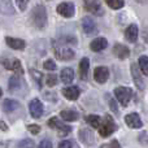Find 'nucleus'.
I'll list each match as a JSON object with an SVG mask.
<instances>
[{
    "instance_id": "obj_1",
    "label": "nucleus",
    "mask_w": 148,
    "mask_h": 148,
    "mask_svg": "<svg viewBox=\"0 0 148 148\" xmlns=\"http://www.w3.org/2000/svg\"><path fill=\"white\" fill-rule=\"evenodd\" d=\"M31 21L36 29H44L47 25V10L44 5H36L31 10Z\"/></svg>"
},
{
    "instance_id": "obj_2",
    "label": "nucleus",
    "mask_w": 148,
    "mask_h": 148,
    "mask_svg": "<svg viewBox=\"0 0 148 148\" xmlns=\"http://www.w3.org/2000/svg\"><path fill=\"white\" fill-rule=\"evenodd\" d=\"M53 48H55V55H56V57L59 60H61V61H70V60H73L74 56H75L73 49L64 46V44L55 43Z\"/></svg>"
},
{
    "instance_id": "obj_3",
    "label": "nucleus",
    "mask_w": 148,
    "mask_h": 148,
    "mask_svg": "<svg viewBox=\"0 0 148 148\" xmlns=\"http://www.w3.org/2000/svg\"><path fill=\"white\" fill-rule=\"evenodd\" d=\"M116 130H117V126H116V123L113 122L112 117H110V116H105L104 121H103V125L100 126V129H99L100 136L108 138V136L112 135Z\"/></svg>"
},
{
    "instance_id": "obj_4",
    "label": "nucleus",
    "mask_w": 148,
    "mask_h": 148,
    "mask_svg": "<svg viewBox=\"0 0 148 148\" xmlns=\"http://www.w3.org/2000/svg\"><path fill=\"white\" fill-rule=\"evenodd\" d=\"M114 95L118 101L123 107H126L129 104V101H130V99L133 97V90L129 88V87H117L114 90Z\"/></svg>"
},
{
    "instance_id": "obj_5",
    "label": "nucleus",
    "mask_w": 148,
    "mask_h": 148,
    "mask_svg": "<svg viewBox=\"0 0 148 148\" xmlns=\"http://www.w3.org/2000/svg\"><path fill=\"white\" fill-rule=\"evenodd\" d=\"M48 126L52 129H56L60 135H68V134L72 131V126L62 123L57 117H52L51 120L48 121Z\"/></svg>"
},
{
    "instance_id": "obj_6",
    "label": "nucleus",
    "mask_w": 148,
    "mask_h": 148,
    "mask_svg": "<svg viewBox=\"0 0 148 148\" xmlns=\"http://www.w3.org/2000/svg\"><path fill=\"white\" fill-rule=\"evenodd\" d=\"M84 8L87 9V12H90L91 14L95 16H103L104 14V9L101 7V3L99 0H83Z\"/></svg>"
},
{
    "instance_id": "obj_7",
    "label": "nucleus",
    "mask_w": 148,
    "mask_h": 148,
    "mask_svg": "<svg viewBox=\"0 0 148 148\" xmlns=\"http://www.w3.org/2000/svg\"><path fill=\"white\" fill-rule=\"evenodd\" d=\"M57 13L65 18H70V17H73L74 13H75V5L70 1L61 3V4H59V7H57Z\"/></svg>"
},
{
    "instance_id": "obj_8",
    "label": "nucleus",
    "mask_w": 148,
    "mask_h": 148,
    "mask_svg": "<svg viewBox=\"0 0 148 148\" xmlns=\"http://www.w3.org/2000/svg\"><path fill=\"white\" fill-rule=\"evenodd\" d=\"M43 110H44L43 104H42V101L39 99H33L29 103V112H30L31 117H34V118L42 117Z\"/></svg>"
},
{
    "instance_id": "obj_9",
    "label": "nucleus",
    "mask_w": 148,
    "mask_h": 148,
    "mask_svg": "<svg viewBox=\"0 0 148 148\" xmlns=\"http://www.w3.org/2000/svg\"><path fill=\"white\" fill-rule=\"evenodd\" d=\"M3 65L8 70H13V72H16L17 74H23L21 61L17 59H5V60H3Z\"/></svg>"
},
{
    "instance_id": "obj_10",
    "label": "nucleus",
    "mask_w": 148,
    "mask_h": 148,
    "mask_svg": "<svg viewBox=\"0 0 148 148\" xmlns=\"http://www.w3.org/2000/svg\"><path fill=\"white\" fill-rule=\"evenodd\" d=\"M140 68L139 65H135V64H131V75H133V79H134V83L135 86L138 87L139 90H143L144 88V81H143V77L140 74Z\"/></svg>"
},
{
    "instance_id": "obj_11",
    "label": "nucleus",
    "mask_w": 148,
    "mask_h": 148,
    "mask_svg": "<svg viewBox=\"0 0 148 148\" xmlns=\"http://www.w3.org/2000/svg\"><path fill=\"white\" fill-rule=\"evenodd\" d=\"M82 29L87 35H95L97 33V27L91 17H84L82 20Z\"/></svg>"
},
{
    "instance_id": "obj_12",
    "label": "nucleus",
    "mask_w": 148,
    "mask_h": 148,
    "mask_svg": "<svg viewBox=\"0 0 148 148\" xmlns=\"http://www.w3.org/2000/svg\"><path fill=\"white\" fill-rule=\"evenodd\" d=\"M94 78L97 83H105L109 78V70L105 66H97L94 70Z\"/></svg>"
},
{
    "instance_id": "obj_13",
    "label": "nucleus",
    "mask_w": 148,
    "mask_h": 148,
    "mask_svg": "<svg viewBox=\"0 0 148 148\" xmlns=\"http://www.w3.org/2000/svg\"><path fill=\"white\" fill-rule=\"evenodd\" d=\"M125 122L131 129H140L143 126V122H142L138 113H130V114H127L125 117Z\"/></svg>"
},
{
    "instance_id": "obj_14",
    "label": "nucleus",
    "mask_w": 148,
    "mask_h": 148,
    "mask_svg": "<svg viewBox=\"0 0 148 148\" xmlns=\"http://www.w3.org/2000/svg\"><path fill=\"white\" fill-rule=\"evenodd\" d=\"M113 53H114V56H117L120 60H125L130 56V49H129L126 46H123V44L117 43V44H114V47H113Z\"/></svg>"
},
{
    "instance_id": "obj_15",
    "label": "nucleus",
    "mask_w": 148,
    "mask_h": 148,
    "mask_svg": "<svg viewBox=\"0 0 148 148\" xmlns=\"http://www.w3.org/2000/svg\"><path fill=\"white\" fill-rule=\"evenodd\" d=\"M5 42L7 44L13 49H17V51H22L25 49L26 47V43L23 39H18V38H10V36H7L5 38Z\"/></svg>"
},
{
    "instance_id": "obj_16",
    "label": "nucleus",
    "mask_w": 148,
    "mask_h": 148,
    "mask_svg": "<svg viewBox=\"0 0 148 148\" xmlns=\"http://www.w3.org/2000/svg\"><path fill=\"white\" fill-rule=\"evenodd\" d=\"M107 47H108V40L105 38H96L90 44V48L94 52H100V51H103V49H105Z\"/></svg>"
},
{
    "instance_id": "obj_17",
    "label": "nucleus",
    "mask_w": 148,
    "mask_h": 148,
    "mask_svg": "<svg viewBox=\"0 0 148 148\" xmlns=\"http://www.w3.org/2000/svg\"><path fill=\"white\" fill-rule=\"evenodd\" d=\"M62 94L68 100H77L79 97V95H81V90L77 86H69L62 90Z\"/></svg>"
},
{
    "instance_id": "obj_18",
    "label": "nucleus",
    "mask_w": 148,
    "mask_h": 148,
    "mask_svg": "<svg viewBox=\"0 0 148 148\" xmlns=\"http://www.w3.org/2000/svg\"><path fill=\"white\" fill-rule=\"evenodd\" d=\"M125 38L127 39L130 43H134V42H136V39H138V26H136L135 23L130 25L127 29H126Z\"/></svg>"
},
{
    "instance_id": "obj_19",
    "label": "nucleus",
    "mask_w": 148,
    "mask_h": 148,
    "mask_svg": "<svg viewBox=\"0 0 148 148\" xmlns=\"http://www.w3.org/2000/svg\"><path fill=\"white\" fill-rule=\"evenodd\" d=\"M88 68H90V61L87 57H83L79 62V75H81L82 81H86L87 75H88Z\"/></svg>"
},
{
    "instance_id": "obj_20",
    "label": "nucleus",
    "mask_w": 148,
    "mask_h": 148,
    "mask_svg": "<svg viewBox=\"0 0 148 148\" xmlns=\"http://www.w3.org/2000/svg\"><path fill=\"white\" fill-rule=\"evenodd\" d=\"M60 77H61V81L64 82L65 84H70L73 82V79H74V72H73V69H70V68H64V69L61 70V74H60Z\"/></svg>"
},
{
    "instance_id": "obj_21",
    "label": "nucleus",
    "mask_w": 148,
    "mask_h": 148,
    "mask_svg": "<svg viewBox=\"0 0 148 148\" xmlns=\"http://www.w3.org/2000/svg\"><path fill=\"white\" fill-rule=\"evenodd\" d=\"M17 108H20L18 101L12 100V99H4V101H3V109H4V112L10 113L13 110H16Z\"/></svg>"
},
{
    "instance_id": "obj_22",
    "label": "nucleus",
    "mask_w": 148,
    "mask_h": 148,
    "mask_svg": "<svg viewBox=\"0 0 148 148\" xmlns=\"http://www.w3.org/2000/svg\"><path fill=\"white\" fill-rule=\"evenodd\" d=\"M79 138H81L82 142H84L86 144H92V142H94V135H92V133L90 130H87V129H82L81 131H79Z\"/></svg>"
},
{
    "instance_id": "obj_23",
    "label": "nucleus",
    "mask_w": 148,
    "mask_h": 148,
    "mask_svg": "<svg viewBox=\"0 0 148 148\" xmlns=\"http://www.w3.org/2000/svg\"><path fill=\"white\" fill-rule=\"evenodd\" d=\"M22 81H21V78L20 77H17V75H14V77H12V78L9 79V90L12 92H17L18 90L21 88V86H22Z\"/></svg>"
},
{
    "instance_id": "obj_24",
    "label": "nucleus",
    "mask_w": 148,
    "mask_h": 148,
    "mask_svg": "<svg viewBox=\"0 0 148 148\" xmlns=\"http://www.w3.org/2000/svg\"><path fill=\"white\" fill-rule=\"evenodd\" d=\"M86 121L88 122V125L91 126V127H94V129H100V126L103 125V120L99 117V116L91 114V116H88V117L86 118Z\"/></svg>"
},
{
    "instance_id": "obj_25",
    "label": "nucleus",
    "mask_w": 148,
    "mask_h": 148,
    "mask_svg": "<svg viewBox=\"0 0 148 148\" xmlns=\"http://www.w3.org/2000/svg\"><path fill=\"white\" fill-rule=\"evenodd\" d=\"M61 118L64 121H75V120H78V113L77 112H74V110H62L61 113Z\"/></svg>"
},
{
    "instance_id": "obj_26",
    "label": "nucleus",
    "mask_w": 148,
    "mask_h": 148,
    "mask_svg": "<svg viewBox=\"0 0 148 148\" xmlns=\"http://www.w3.org/2000/svg\"><path fill=\"white\" fill-rule=\"evenodd\" d=\"M139 68L142 70V74L148 75V56H140L139 57V62H138Z\"/></svg>"
},
{
    "instance_id": "obj_27",
    "label": "nucleus",
    "mask_w": 148,
    "mask_h": 148,
    "mask_svg": "<svg viewBox=\"0 0 148 148\" xmlns=\"http://www.w3.org/2000/svg\"><path fill=\"white\" fill-rule=\"evenodd\" d=\"M105 3L112 9H121L125 5V0H105Z\"/></svg>"
},
{
    "instance_id": "obj_28",
    "label": "nucleus",
    "mask_w": 148,
    "mask_h": 148,
    "mask_svg": "<svg viewBox=\"0 0 148 148\" xmlns=\"http://www.w3.org/2000/svg\"><path fill=\"white\" fill-rule=\"evenodd\" d=\"M46 83H47V86H49V87H52V86H56L57 84V77L55 75V74H48V75L46 77Z\"/></svg>"
},
{
    "instance_id": "obj_29",
    "label": "nucleus",
    "mask_w": 148,
    "mask_h": 148,
    "mask_svg": "<svg viewBox=\"0 0 148 148\" xmlns=\"http://www.w3.org/2000/svg\"><path fill=\"white\" fill-rule=\"evenodd\" d=\"M43 68L46 70H52V72H53V70L56 69V62H55L53 60H46L43 64Z\"/></svg>"
},
{
    "instance_id": "obj_30",
    "label": "nucleus",
    "mask_w": 148,
    "mask_h": 148,
    "mask_svg": "<svg viewBox=\"0 0 148 148\" xmlns=\"http://www.w3.org/2000/svg\"><path fill=\"white\" fill-rule=\"evenodd\" d=\"M20 148H34V142L30 139H25L20 143Z\"/></svg>"
},
{
    "instance_id": "obj_31",
    "label": "nucleus",
    "mask_w": 148,
    "mask_h": 148,
    "mask_svg": "<svg viewBox=\"0 0 148 148\" xmlns=\"http://www.w3.org/2000/svg\"><path fill=\"white\" fill-rule=\"evenodd\" d=\"M38 148H53V146H52V142L49 140V139H43V140L39 143Z\"/></svg>"
},
{
    "instance_id": "obj_32",
    "label": "nucleus",
    "mask_w": 148,
    "mask_h": 148,
    "mask_svg": "<svg viewBox=\"0 0 148 148\" xmlns=\"http://www.w3.org/2000/svg\"><path fill=\"white\" fill-rule=\"evenodd\" d=\"M27 130L30 131L31 134L36 135V134L40 133V126H38V125H29V126H27Z\"/></svg>"
},
{
    "instance_id": "obj_33",
    "label": "nucleus",
    "mask_w": 148,
    "mask_h": 148,
    "mask_svg": "<svg viewBox=\"0 0 148 148\" xmlns=\"http://www.w3.org/2000/svg\"><path fill=\"white\" fill-rule=\"evenodd\" d=\"M60 42H62V43H70V44H77V39L74 38V36H62V38L60 39Z\"/></svg>"
},
{
    "instance_id": "obj_34",
    "label": "nucleus",
    "mask_w": 148,
    "mask_h": 148,
    "mask_svg": "<svg viewBox=\"0 0 148 148\" xmlns=\"http://www.w3.org/2000/svg\"><path fill=\"white\" fill-rule=\"evenodd\" d=\"M1 3H3V5H1V10H3V9H5V7H8L12 14L14 13V10H13V7H12V3H10V0H3Z\"/></svg>"
},
{
    "instance_id": "obj_35",
    "label": "nucleus",
    "mask_w": 148,
    "mask_h": 148,
    "mask_svg": "<svg viewBox=\"0 0 148 148\" xmlns=\"http://www.w3.org/2000/svg\"><path fill=\"white\" fill-rule=\"evenodd\" d=\"M27 4H29V0H17V5L21 10H25L27 8Z\"/></svg>"
},
{
    "instance_id": "obj_36",
    "label": "nucleus",
    "mask_w": 148,
    "mask_h": 148,
    "mask_svg": "<svg viewBox=\"0 0 148 148\" xmlns=\"http://www.w3.org/2000/svg\"><path fill=\"white\" fill-rule=\"evenodd\" d=\"M100 148H120V144H118V142H117V140H113V142H110V143L101 146Z\"/></svg>"
},
{
    "instance_id": "obj_37",
    "label": "nucleus",
    "mask_w": 148,
    "mask_h": 148,
    "mask_svg": "<svg viewBox=\"0 0 148 148\" xmlns=\"http://www.w3.org/2000/svg\"><path fill=\"white\" fill-rule=\"evenodd\" d=\"M30 73L33 74V75H34V78L36 79V82H38V83H39V86H40V79H42V77H43V75H42V74L39 73V72H36V70H30Z\"/></svg>"
},
{
    "instance_id": "obj_38",
    "label": "nucleus",
    "mask_w": 148,
    "mask_h": 148,
    "mask_svg": "<svg viewBox=\"0 0 148 148\" xmlns=\"http://www.w3.org/2000/svg\"><path fill=\"white\" fill-rule=\"evenodd\" d=\"M72 147H73L72 142H69V140H62L61 143L59 144V147H57V148H72Z\"/></svg>"
},
{
    "instance_id": "obj_39",
    "label": "nucleus",
    "mask_w": 148,
    "mask_h": 148,
    "mask_svg": "<svg viewBox=\"0 0 148 148\" xmlns=\"http://www.w3.org/2000/svg\"><path fill=\"white\" fill-rule=\"evenodd\" d=\"M113 101H114V100L109 99V104H110V108H112V110H113V112L116 113V114H117V113H118V108H117V105H116V103H113Z\"/></svg>"
},
{
    "instance_id": "obj_40",
    "label": "nucleus",
    "mask_w": 148,
    "mask_h": 148,
    "mask_svg": "<svg viewBox=\"0 0 148 148\" xmlns=\"http://www.w3.org/2000/svg\"><path fill=\"white\" fill-rule=\"evenodd\" d=\"M0 125H1V129H3V130H7V126L4 125V122H0Z\"/></svg>"
},
{
    "instance_id": "obj_41",
    "label": "nucleus",
    "mask_w": 148,
    "mask_h": 148,
    "mask_svg": "<svg viewBox=\"0 0 148 148\" xmlns=\"http://www.w3.org/2000/svg\"><path fill=\"white\" fill-rule=\"evenodd\" d=\"M138 1H140V3H144V1H146V0H138Z\"/></svg>"
}]
</instances>
